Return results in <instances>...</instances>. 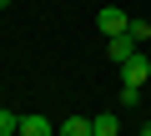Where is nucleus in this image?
<instances>
[{
	"mask_svg": "<svg viewBox=\"0 0 151 136\" xmlns=\"http://www.w3.org/2000/svg\"><path fill=\"white\" fill-rule=\"evenodd\" d=\"M116 71H121V81H126V86H146V81H151V60H146L141 50H131Z\"/></svg>",
	"mask_w": 151,
	"mask_h": 136,
	"instance_id": "f257e3e1",
	"label": "nucleus"
},
{
	"mask_svg": "<svg viewBox=\"0 0 151 136\" xmlns=\"http://www.w3.org/2000/svg\"><path fill=\"white\" fill-rule=\"evenodd\" d=\"M96 25H101V35L111 40V35H126V25H131V15H126L121 5H106V10L96 15Z\"/></svg>",
	"mask_w": 151,
	"mask_h": 136,
	"instance_id": "f03ea898",
	"label": "nucleus"
},
{
	"mask_svg": "<svg viewBox=\"0 0 151 136\" xmlns=\"http://www.w3.org/2000/svg\"><path fill=\"white\" fill-rule=\"evenodd\" d=\"M50 131H55L50 116H20V131L15 136H50Z\"/></svg>",
	"mask_w": 151,
	"mask_h": 136,
	"instance_id": "7ed1b4c3",
	"label": "nucleus"
},
{
	"mask_svg": "<svg viewBox=\"0 0 151 136\" xmlns=\"http://www.w3.org/2000/svg\"><path fill=\"white\" fill-rule=\"evenodd\" d=\"M131 50H136V40H131V35H111V40H106V55H111V65H121Z\"/></svg>",
	"mask_w": 151,
	"mask_h": 136,
	"instance_id": "20e7f679",
	"label": "nucleus"
},
{
	"mask_svg": "<svg viewBox=\"0 0 151 136\" xmlns=\"http://www.w3.org/2000/svg\"><path fill=\"white\" fill-rule=\"evenodd\" d=\"M116 131H121V116H111V111L91 116V136H116Z\"/></svg>",
	"mask_w": 151,
	"mask_h": 136,
	"instance_id": "39448f33",
	"label": "nucleus"
},
{
	"mask_svg": "<svg viewBox=\"0 0 151 136\" xmlns=\"http://www.w3.org/2000/svg\"><path fill=\"white\" fill-rule=\"evenodd\" d=\"M55 131H60V136H91V116H65Z\"/></svg>",
	"mask_w": 151,
	"mask_h": 136,
	"instance_id": "423d86ee",
	"label": "nucleus"
},
{
	"mask_svg": "<svg viewBox=\"0 0 151 136\" xmlns=\"http://www.w3.org/2000/svg\"><path fill=\"white\" fill-rule=\"evenodd\" d=\"M126 35L141 45V40H151V20H141V15H131V25H126Z\"/></svg>",
	"mask_w": 151,
	"mask_h": 136,
	"instance_id": "0eeeda50",
	"label": "nucleus"
},
{
	"mask_svg": "<svg viewBox=\"0 0 151 136\" xmlns=\"http://www.w3.org/2000/svg\"><path fill=\"white\" fill-rule=\"evenodd\" d=\"M15 131H20V116L10 106H0V136H15Z\"/></svg>",
	"mask_w": 151,
	"mask_h": 136,
	"instance_id": "6e6552de",
	"label": "nucleus"
},
{
	"mask_svg": "<svg viewBox=\"0 0 151 136\" xmlns=\"http://www.w3.org/2000/svg\"><path fill=\"white\" fill-rule=\"evenodd\" d=\"M141 101V86H121V106H136Z\"/></svg>",
	"mask_w": 151,
	"mask_h": 136,
	"instance_id": "1a4fd4ad",
	"label": "nucleus"
},
{
	"mask_svg": "<svg viewBox=\"0 0 151 136\" xmlns=\"http://www.w3.org/2000/svg\"><path fill=\"white\" fill-rule=\"evenodd\" d=\"M141 136H151V121H141Z\"/></svg>",
	"mask_w": 151,
	"mask_h": 136,
	"instance_id": "9d476101",
	"label": "nucleus"
},
{
	"mask_svg": "<svg viewBox=\"0 0 151 136\" xmlns=\"http://www.w3.org/2000/svg\"><path fill=\"white\" fill-rule=\"evenodd\" d=\"M0 106H5V96H0Z\"/></svg>",
	"mask_w": 151,
	"mask_h": 136,
	"instance_id": "9b49d317",
	"label": "nucleus"
}]
</instances>
